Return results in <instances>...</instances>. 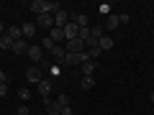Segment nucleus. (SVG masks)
<instances>
[{
    "label": "nucleus",
    "instance_id": "obj_1",
    "mask_svg": "<svg viewBox=\"0 0 154 115\" xmlns=\"http://www.w3.org/2000/svg\"><path fill=\"white\" fill-rule=\"evenodd\" d=\"M31 10L36 13V16H54V13L59 10V5H57V3H49V0H33Z\"/></svg>",
    "mask_w": 154,
    "mask_h": 115
},
{
    "label": "nucleus",
    "instance_id": "obj_2",
    "mask_svg": "<svg viewBox=\"0 0 154 115\" xmlns=\"http://www.w3.org/2000/svg\"><path fill=\"white\" fill-rule=\"evenodd\" d=\"M69 21L77 23V28H88L90 26V18L85 16V13H69Z\"/></svg>",
    "mask_w": 154,
    "mask_h": 115
},
{
    "label": "nucleus",
    "instance_id": "obj_3",
    "mask_svg": "<svg viewBox=\"0 0 154 115\" xmlns=\"http://www.w3.org/2000/svg\"><path fill=\"white\" fill-rule=\"evenodd\" d=\"M67 23H69V13H67V10H62V8H59V10L54 13V26H57V28H64Z\"/></svg>",
    "mask_w": 154,
    "mask_h": 115
},
{
    "label": "nucleus",
    "instance_id": "obj_4",
    "mask_svg": "<svg viewBox=\"0 0 154 115\" xmlns=\"http://www.w3.org/2000/svg\"><path fill=\"white\" fill-rule=\"evenodd\" d=\"M28 56H31V61H33V64H38V61L44 59V49H41V46H38V44L28 46Z\"/></svg>",
    "mask_w": 154,
    "mask_h": 115
},
{
    "label": "nucleus",
    "instance_id": "obj_5",
    "mask_svg": "<svg viewBox=\"0 0 154 115\" xmlns=\"http://www.w3.org/2000/svg\"><path fill=\"white\" fill-rule=\"evenodd\" d=\"M49 38L54 41L57 46H59L62 41H67V36H64V28H57V26H54V28H51V33H49Z\"/></svg>",
    "mask_w": 154,
    "mask_h": 115
},
{
    "label": "nucleus",
    "instance_id": "obj_6",
    "mask_svg": "<svg viewBox=\"0 0 154 115\" xmlns=\"http://www.w3.org/2000/svg\"><path fill=\"white\" fill-rule=\"evenodd\" d=\"M28 46H31V44H28L26 38H18V41H13V49L11 51H16V54H28Z\"/></svg>",
    "mask_w": 154,
    "mask_h": 115
},
{
    "label": "nucleus",
    "instance_id": "obj_7",
    "mask_svg": "<svg viewBox=\"0 0 154 115\" xmlns=\"http://www.w3.org/2000/svg\"><path fill=\"white\" fill-rule=\"evenodd\" d=\"M26 79H28V82H41V79H44V77H41V69H38V66H31V69H28L26 72Z\"/></svg>",
    "mask_w": 154,
    "mask_h": 115
},
{
    "label": "nucleus",
    "instance_id": "obj_8",
    "mask_svg": "<svg viewBox=\"0 0 154 115\" xmlns=\"http://www.w3.org/2000/svg\"><path fill=\"white\" fill-rule=\"evenodd\" d=\"M38 95L41 97H51V79H41L38 82Z\"/></svg>",
    "mask_w": 154,
    "mask_h": 115
},
{
    "label": "nucleus",
    "instance_id": "obj_9",
    "mask_svg": "<svg viewBox=\"0 0 154 115\" xmlns=\"http://www.w3.org/2000/svg\"><path fill=\"white\" fill-rule=\"evenodd\" d=\"M95 69H98V61H85L82 66H80V72H82V77H93Z\"/></svg>",
    "mask_w": 154,
    "mask_h": 115
},
{
    "label": "nucleus",
    "instance_id": "obj_10",
    "mask_svg": "<svg viewBox=\"0 0 154 115\" xmlns=\"http://www.w3.org/2000/svg\"><path fill=\"white\" fill-rule=\"evenodd\" d=\"M36 26H41V28H54V16H36Z\"/></svg>",
    "mask_w": 154,
    "mask_h": 115
},
{
    "label": "nucleus",
    "instance_id": "obj_11",
    "mask_svg": "<svg viewBox=\"0 0 154 115\" xmlns=\"http://www.w3.org/2000/svg\"><path fill=\"white\" fill-rule=\"evenodd\" d=\"M77 33H80V28H77V23H67L64 26V36H67V41H72V38H77Z\"/></svg>",
    "mask_w": 154,
    "mask_h": 115
},
{
    "label": "nucleus",
    "instance_id": "obj_12",
    "mask_svg": "<svg viewBox=\"0 0 154 115\" xmlns=\"http://www.w3.org/2000/svg\"><path fill=\"white\" fill-rule=\"evenodd\" d=\"M21 31H23V38L28 41V38H33V36H36V23H23V26H21Z\"/></svg>",
    "mask_w": 154,
    "mask_h": 115
},
{
    "label": "nucleus",
    "instance_id": "obj_13",
    "mask_svg": "<svg viewBox=\"0 0 154 115\" xmlns=\"http://www.w3.org/2000/svg\"><path fill=\"white\" fill-rule=\"evenodd\" d=\"M51 56L57 59V64H62V61H64V56H67L64 46H54V49H51Z\"/></svg>",
    "mask_w": 154,
    "mask_h": 115
},
{
    "label": "nucleus",
    "instance_id": "obj_14",
    "mask_svg": "<svg viewBox=\"0 0 154 115\" xmlns=\"http://www.w3.org/2000/svg\"><path fill=\"white\" fill-rule=\"evenodd\" d=\"M98 49H100V51H105V49H113V38H110V36H103V38L98 41Z\"/></svg>",
    "mask_w": 154,
    "mask_h": 115
},
{
    "label": "nucleus",
    "instance_id": "obj_15",
    "mask_svg": "<svg viewBox=\"0 0 154 115\" xmlns=\"http://www.w3.org/2000/svg\"><path fill=\"white\" fill-rule=\"evenodd\" d=\"M118 23H121V18H118V16H113V13H110V16L105 18V28H118Z\"/></svg>",
    "mask_w": 154,
    "mask_h": 115
},
{
    "label": "nucleus",
    "instance_id": "obj_16",
    "mask_svg": "<svg viewBox=\"0 0 154 115\" xmlns=\"http://www.w3.org/2000/svg\"><path fill=\"white\" fill-rule=\"evenodd\" d=\"M46 113L49 115H62V105L59 102H49L46 105Z\"/></svg>",
    "mask_w": 154,
    "mask_h": 115
},
{
    "label": "nucleus",
    "instance_id": "obj_17",
    "mask_svg": "<svg viewBox=\"0 0 154 115\" xmlns=\"http://www.w3.org/2000/svg\"><path fill=\"white\" fill-rule=\"evenodd\" d=\"M0 49H13V38L8 36V33H5V36H0Z\"/></svg>",
    "mask_w": 154,
    "mask_h": 115
},
{
    "label": "nucleus",
    "instance_id": "obj_18",
    "mask_svg": "<svg viewBox=\"0 0 154 115\" xmlns=\"http://www.w3.org/2000/svg\"><path fill=\"white\" fill-rule=\"evenodd\" d=\"M57 102H59L62 108H69V95H64V92H59V95H57Z\"/></svg>",
    "mask_w": 154,
    "mask_h": 115
},
{
    "label": "nucleus",
    "instance_id": "obj_19",
    "mask_svg": "<svg viewBox=\"0 0 154 115\" xmlns=\"http://www.w3.org/2000/svg\"><path fill=\"white\" fill-rule=\"evenodd\" d=\"M95 87V77H82V90H93Z\"/></svg>",
    "mask_w": 154,
    "mask_h": 115
},
{
    "label": "nucleus",
    "instance_id": "obj_20",
    "mask_svg": "<svg viewBox=\"0 0 154 115\" xmlns=\"http://www.w3.org/2000/svg\"><path fill=\"white\" fill-rule=\"evenodd\" d=\"M77 38H82V41H90V26H88V28H80Z\"/></svg>",
    "mask_w": 154,
    "mask_h": 115
},
{
    "label": "nucleus",
    "instance_id": "obj_21",
    "mask_svg": "<svg viewBox=\"0 0 154 115\" xmlns=\"http://www.w3.org/2000/svg\"><path fill=\"white\" fill-rule=\"evenodd\" d=\"M54 46H57V44H54V41H51L49 36H46L44 41H41V49H49V51H51V49H54Z\"/></svg>",
    "mask_w": 154,
    "mask_h": 115
},
{
    "label": "nucleus",
    "instance_id": "obj_22",
    "mask_svg": "<svg viewBox=\"0 0 154 115\" xmlns=\"http://www.w3.org/2000/svg\"><path fill=\"white\" fill-rule=\"evenodd\" d=\"M100 54H103V51H100V49H88V56H90V59H93V61L98 59Z\"/></svg>",
    "mask_w": 154,
    "mask_h": 115
},
{
    "label": "nucleus",
    "instance_id": "obj_23",
    "mask_svg": "<svg viewBox=\"0 0 154 115\" xmlns=\"http://www.w3.org/2000/svg\"><path fill=\"white\" fill-rule=\"evenodd\" d=\"M98 10H100V13H103V16H110V5H108V3H103V5H100V8H98Z\"/></svg>",
    "mask_w": 154,
    "mask_h": 115
},
{
    "label": "nucleus",
    "instance_id": "obj_24",
    "mask_svg": "<svg viewBox=\"0 0 154 115\" xmlns=\"http://www.w3.org/2000/svg\"><path fill=\"white\" fill-rule=\"evenodd\" d=\"M49 74H51V77H59V64H54V66H49Z\"/></svg>",
    "mask_w": 154,
    "mask_h": 115
},
{
    "label": "nucleus",
    "instance_id": "obj_25",
    "mask_svg": "<svg viewBox=\"0 0 154 115\" xmlns=\"http://www.w3.org/2000/svg\"><path fill=\"white\" fill-rule=\"evenodd\" d=\"M18 115H31V110H28L26 105H21V108H18Z\"/></svg>",
    "mask_w": 154,
    "mask_h": 115
},
{
    "label": "nucleus",
    "instance_id": "obj_26",
    "mask_svg": "<svg viewBox=\"0 0 154 115\" xmlns=\"http://www.w3.org/2000/svg\"><path fill=\"white\" fill-rule=\"evenodd\" d=\"M18 95H21L23 100H28V97H31V92H28V90H18Z\"/></svg>",
    "mask_w": 154,
    "mask_h": 115
},
{
    "label": "nucleus",
    "instance_id": "obj_27",
    "mask_svg": "<svg viewBox=\"0 0 154 115\" xmlns=\"http://www.w3.org/2000/svg\"><path fill=\"white\" fill-rule=\"evenodd\" d=\"M118 18H121V23H128V21H131V16H128V13H121Z\"/></svg>",
    "mask_w": 154,
    "mask_h": 115
},
{
    "label": "nucleus",
    "instance_id": "obj_28",
    "mask_svg": "<svg viewBox=\"0 0 154 115\" xmlns=\"http://www.w3.org/2000/svg\"><path fill=\"white\" fill-rule=\"evenodd\" d=\"M0 84H8V77H5V72L0 69Z\"/></svg>",
    "mask_w": 154,
    "mask_h": 115
},
{
    "label": "nucleus",
    "instance_id": "obj_29",
    "mask_svg": "<svg viewBox=\"0 0 154 115\" xmlns=\"http://www.w3.org/2000/svg\"><path fill=\"white\" fill-rule=\"evenodd\" d=\"M8 95V84H0V97H5Z\"/></svg>",
    "mask_w": 154,
    "mask_h": 115
},
{
    "label": "nucleus",
    "instance_id": "obj_30",
    "mask_svg": "<svg viewBox=\"0 0 154 115\" xmlns=\"http://www.w3.org/2000/svg\"><path fill=\"white\" fill-rule=\"evenodd\" d=\"M0 36H5V26L3 23H0Z\"/></svg>",
    "mask_w": 154,
    "mask_h": 115
},
{
    "label": "nucleus",
    "instance_id": "obj_31",
    "mask_svg": "<svg viewBox=\"0 0 154 115\" xmlns=\"http://www.w3.org/2000/svg\"><path fill=\"white\" fill-rule=\"evenodd\" d=\"M152 102H154V92H152Z\"/></svg>",
    "mask_w": 154,
    "mask_h": 115
}]
</instances>
